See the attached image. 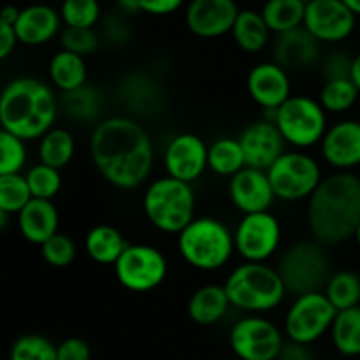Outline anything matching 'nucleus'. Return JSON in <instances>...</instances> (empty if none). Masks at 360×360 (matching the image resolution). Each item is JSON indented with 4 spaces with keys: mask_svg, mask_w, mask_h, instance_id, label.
I'll use <instances>...</instances> for the list:
<instances>
[{
    "mask_svg": "<svg viewBox=\"0 0 360 360\" xmlns=\"http://www.w3.org/2000/svg\"><path fill=\"white\" fill-rule=\"evenodd\" d=\"M320 153L323 162L340 172H352L360 165V122L340 120L327 129Z\"/></svg>",
    "mask_w": 360,
    "mask_h": 360,
    "instance_id": "nucleus-18",
    "label": "nucleus"
},
{
    "mask_svg": "<svg viewBox=\"0 0 360 360\" xmlns=\"http://www.w3.org/2000/svg\"><path fill=\"white\" fill-rule=\"evenodd\" d=\"M195 206L193 186L171 176L153 179L144 190V217L164 234L178 236L195 218Z\"/></svg>",
    "mask_w": 360,
    "mask_h": 360,
    "instance_id": "nucleus-6",
    "label": "nucleus"
},
{
    "mask_svg": "<svg viewBox=\"0 0 360 360\" xmlns=\"http://www.w3.org/2000/svg\"><path fill=\"white\" fill-rule=\"evenodd\" d=\"M60 18L65 28H94L101 20L98 0H63Z\"/></svg>",
    "mask_w": 360,
    "mask_h": 360,
    "instance_id": "nucleus-36",
    "label": "nucleus"
},
{
    "mask_svg": "<svg viewBox=\"0 0 360 360\" xmlns=\"http://www.w3.org/2000/svg\"><path fill=\"white\" fill-rule=\"evenodd\" d=\"M178 252L193 269L220 271L236 253L234 232L218 218L195 217L178 234Z\"/></svg>",
    "mask_w": 360,
    "mask_h": 360,
    "instance_id": "nucleus-5",
    "label": "nucleus"
},
{
    "mask_svg": "<svg viewBox=\"0 0 360 360\" xmlns=\"http://www.w3.org/2000/svg\"><path fill=\"white\" fill-rule=\"evenodd\" d=\"M285 288L294 297L311 292H322L330 278V257L327 246L309 239L288 246L276 266Z\"/></svg>",
    "mask_w": 360,
    "mask_h": 360,
    "instance_id": "nucleus-7",
    "label": "nucleus"
},
{
    "mask_svg": "<svg viewBox=\"0 0 360 360\" xmlns=\"http://www.w3.org/2000/svg\"><path fill=\"white\" fill-rule=\"evenodd\" d=\"M60 109L76 122L94 123L102 115V95L97 88L86 83L77 90L62 94Z\"/></svg>",
    "mask_w": 360,
    "mask_h": 360,
    "instance_id": "nucleus-31",
    "label": "nucleus"
},
{
    "mask_svg": "<svg viewBox=\"0 0 360 360\" xmlns=\"http://www.w3.org/2000/svg\"><path fill=\"white\" fill-rule=\"evenodd\" d=\"M359 95L360 91L350 77L323 81L319 94V102L327 115H343L357 104Z\"/></svg>",
    "mask_w": 360,
    "mask_h": 360,
    "instance_id": "nucleus-34",
    "label": "nucleus"
},
{
    "mask_svg": "<svg viewBox=\"0 0 360 360\" xmlns=\"http://www.w3.org/2000/svg\"><path fill=\"white\" fill-rule=\"evenodd\" d=\"M352 58H354V56H348L347 53L343 51L330 53L327 58L322 60L323 81L347 79V77H350Z\"/></svg>",
    "mask_w": 360,
    "mask_h": 360,
    "instance_id": "nucleus-42",
    "label": "nucleus"
},
{
    "mask_svg": "<svg viewBox=\"0 0 360 360\" xmlns=\"http://www.w3.org/2000/svg\"><path fill=\"white\" fill-rule=\"evenodd\" d=\"M58 111L53 88L37 77H16L0 91V127L25 143L39 141L51 130Z\"/></svg>",
    "mask_w": 360,
    "mask_h": 360,
    "instance_id": "nucleus-3",
    "label": "nucleus"
},
{
    "mask_svg": "<svg viewBox=\"0 0 360 360\" xmlns=\"http://www.w3.org/2000/svg\"><path fill=\"white\" fill-rule=\"evenodd\" d=\"M115 276L125 290L144 294L160 287L169 274L167 257L151 245H129L115 266Z\"/></svg>",
    "mask_w": 360,
    "mask_h": 360,
    "instance_id": "nucleus-11",
    "label": "nucleus"
},
{
    "mask_svg": "<svg viewBox=\"0 0 360 360\" xmlns=\"http://www.w3.org/2000/svg\"><path fill=\"white\" fill-rule=\"evenodd\" d=\"M357 16L341 0H308L302 27L320 44H338L354 34Z\"/></svg>",
    "mask_w": 360,
    "mask_h": 360,
    "instance_id": "nucleus-14",
    "label": "nucleus"
},
{
    "mask_svg": "<svg viewBox=\"0 0 360 360\" xmlns=\"http://www.w3.org/2000/svg\"><path fill=\"white\" fill-rule=\"evenodd\" d=\"M232 308L246 315H264L283 304L288 295L276 267L267 262H243L225 278Z\"/></svg>",
    "mask_w": 360,
    "mask_h": 360,
    "instance_id": "nucleus-4",
    "label": "nucleus"
},
{
    "mask_svg": "<svg viewBox=\"0 0 360 360\" xmlns=\"http://www.w3.org/2000/svg\"><path fill=\"white\" fill-rule=\"evenodd\" d=\"M246 90L252 101L271 116L292 97L290 74L274 60L260 62L250 69Z\"/></svg>",
    "mask_w": 360,
    "mask_h": 360,
    "instance_id": "nucleus-16",
    "label": "nucleus"
},
{
    "mask_svg": "<svg viewBox=\"0 0 360 360\" xmlns=\"http://www.w3.org/2000/svg\"><path fill=\"white\" fill-rule=\"evenodd\" d=\"M283 229L271 211L243 214L234 229L236 253L245 262H267L278 253Z\"/></svg>",
    "mask_w": 360,
    "mask_h": 360,
    "instance_id": "nucleus-13",
    "label": "nucleus"
},
{
    "mask_svg": "<svg viewBox=\"0 0 360 360\" xmlns=\"http://www.w3.org/2000/svg\"><path fill=\"white\" fill-rule=\"evenodd\" d=\"M273 53L274 62L280 63L283 69H309L320 60V42L304 27H299L276 35Z\"/></svg>",
    "mask_w": 360,
    "mask_h": 360,
    "instance_id": "nucleus-22",
    "label": "nucleus"
},
{
    "mask_svg": "<svg viewBox=\"0 0 360 360\" xmlns=\"http://www.w3.org/2000/svg\"><path fill=\"white\" fill-rule=\"evenodd\" d=\"M0 129H2V127H0Z\"/></svg>",
    "mask_w": 360,
    "mask_h": 360,
    "instance_id": "nucleus-54",
    "label": "nucleus"
},
{
    "mask_svg": "<svg viewBox=\"0 0 360 360\" xmlns=\"http://www.w3.org/2000/svg\"><path fill=\"white\" fill-rule=\"evenodd\" d=\"M41 255L48 266L55 267V269H65L74 262L77 255L76 243L70 236L56 232L44 245H41Z\"/></svg>",
    "mask_w": 360,
    "mask_h": 360,
    "instance_id": "nucleus-40",
    "label": "nucleus"
},
{
    "mask_svg": "<svg viewBox=\"0 0 360 360\" xmlns=\"http://www.w3.org/2000/svg\"><path fill=\"white\" fill-rule=\"evenodd\" d=\"M90 157L109 185L120 190H136L151 176L155 146L137 120L109 116L91 130Z\"/></svg>",
    "mask_w": 360,
    "mask_h": 360,
    "instance_id": "nucleus-1",
    "label": "nucleus"
},
{
    "mask_svg": "<svg viewBox=\"0 0 360 360\" xmlns=\"http://www.w3.org/2000/svg\"><path fill=\"white\" fill-rule=\"evenodd\" d=\"M48 74L53 86L62 94H67L86 84L88 65L83 56L60 49L49 60Z\"/></svg>",
    "mask_w": 360,
    "mask_h": 360,
    "instance_id": "nucleus-26",
    "label": "nucleus"
},
{
    "mask_svg": "<svg viewBox=\"0 0 360 360\" xmlns=\"http://www.w3.org/2000/svg\"><path fill=\"white\" fill-rule=\"evenodd\" d=\"M239 144L245 153L246 167L267 171L285 153V141L271 120L253 122L239 134Z\"/></svg>",
    "mask_w": 360,
    "mask_h": 360,
    "instance_id": "nucleus-19",
    "label": "nucleus"
},
{
    "mask_svg": "<svg viewBox=\"0 0 360 360\" xmlns=\"http://www.w3.org/2000/svg\"><path fill=\"white\" fill-rule=\"evenodd\" d=\"M354 239H355V243H357V245H359V248H360V224H359L357 231H355V234H354Z\"/></svg>",
    "mask_w": 360,
    "mask_h": 360,
    "instance_id": "nucleus-53",
    "label": "nucleus"
},
{
    "mask_svg": "<svg viewBox=\"0 0 360 360\" xmlns=\"http://www.w3.org/2000/svg\"><path fill=\"white\" fill-rule=\"evenodd\" d=\"M232 304L229 301V295L225 292L224 285L210 283L197 288L188 299V311L190 320L197 326L211 327L217 326L218 322L225 319L231 311Z\"/></svg>",
    "mask_w": 360,
    "mask_h": 360,
    "instance_id": "nucleus-24",
    "label": "nucleus"
},
{
    "mask_svg": "<svg viewBox=\"0 0 360 360\" xmlns=\"http://www.w3.org/2000/svg\"><path fill=\"white\" fill-rule=\"evenodd\" d=\"M62 49L76 53L79 56H88L98 48V35L94 28H65L62 32Z\"/></svg>",
    "mask_w": 360,
    "mask_h": 360,
    "instance_id": "nucleus-41",
    "label": "nucleus"
},
{
    "mask_svg": "<svg viewBox=\"0 0 360 360\" xmlns=\"http://www.w3.org/2000/svg\"><path fill=\"white\" fill-rule=\"evenodd\" d=\"M74 155H76V139L72 132L63 127H53L39 139L37 157L41 164L62 171L72 162Z\"/></svg>",
    "mask_w": 360,
    "mask_h": 360,
    "instance_id": "nucleus-29",
    "label": "nucleus"
},
{
    "mask_svg": "<svg viewBox=\"0 0 360 360\" xmlns=\"http://www.w3.org/2000/svg\"><path fill=\"white\" fill-rule=\"evenodd\" d=\"M239 11L236 0H190L185 23L195 37L218 39L231 34Z\"/></svg>",
    "mask_w": 360,
    "mask_h": 360,
    "instance_id": "nucleus-17",
    "label": "nucleus"
},
{
    "mask_svg": "<svg viewBox=\"0 0 360 360\" xmlns=\"http://www.w3.org/2000/svg\"><path fill=\"white\" fill-rule=\"evenodd\" d=\"M20 13H21L20 7L13 6V4H7V6H4L2 9H0V20L6 21V23L11 25V27H14V23H16L18 18H20Z\"/></svg>",
    "mask_w": 360,
    "mask_h": 360,
    "instance_id": "nucleus-48",
    "label": "nucleus"
},
{
    "mask_svg": "<svg viewBox=\"0 0 360 360\" xmlns=\"http://www.w3.org/2000/svg\"><path fill=\"white\" fill-rule=\"evenodd\" d=\"M127 246H129L127 239L112 225H95L88 231L86 238H84L86 255L101 266H115Z\"/></svg>",
    "mask_w": 360,
    "mask_h": 360,
    "instance_id": "nucleus-25",
    "label": "nucleus"
},
{
    "mask_svg": "<svg viewBox=\"0 0 360 360\" xmlns=\"http://www.w3.org/2000/svg\"><path fill=\"white\" fill-rule=\"evenodd\" d=\"M25 179H27L32 199L53 200L62 188V174H60L58 169L49 167L41 162L32 165L25 172Z\"/></svg>",
    "mask_w": 360,
    "mask_h": 360,
    "instance_id": "nucleus-35",
    "label": "nucleus"
},
{
    "mask_svg": "<svg viewBox=\"0 0 360 360\" xmlns=\"http://www.w3.org/2000/svg\"><path fill=\"white\" fill-rule=\"evenodd\" d=\"M229 345L239 360H278L285 347V334L267 316L246 315L232 326Z\"/></svg>",
    "mask_w": 360,
    "mask_h": 360,
    "instance_id": "nucleus-12",
    "label": "nucleus"
},
{
    "mask_svg": "<svg viewBox=\"0 0 360 360\" xmlns=\"http://www.w3.org/2000/svg\"><path fill=\"white\" fill-rule=\"evenodd\" d=\"M306 0H267L260 9L271 34H285L302 27Z\"/></svg>",
    "mask_w": 360,
    "mask_h": 360,
    "instance_id": "nucleus-30",
    "label": "nucleus"
},
{
    "mask_svg": "<svg viewBox=\"0 0 360 360\" xmlns=\"http://www.w3.org/2000/svg\"><path fill=\"white\" fill-rule=\"evenodd\" d=\"M56 360H91L90 345L81 338H67L56 345Z\"/></svg>",
    "mask_w": 360,
    "mask_h": 360,
    "instance_id": "nucleus-43",
    "label": "nucleus"
},
{
    "mask_svg": "<svg viewBox=\"0 0 360 360\" xmlns=\"http://www.w3.org/2000/svg\"><path fill=\"white\" fill-rule=\"evenodd\" d=\"M118 6L123 14H136L141 13L139 0H118Z\"/></svg>",
    "mask_w": 360,
    "mask_h": 360,
    "instance_id": "nucleus-49",
    "label": "nucleus"
},
{
    "mask_svg": "<svg viewBox=\"0 0 360 360\" xmlns=\"http://www.w3.org/2000/svg\"><path fill=\"white\" fill-rule=\"evenodd\" d=\"M9 218H11L9 213H6L4 210H0V232H2L4 229H7V225H9Z\"/></svg>",
    "mask_w": 360,
    "mask_h": 360,
    "instance_id": "nucleus-52",
    "label": "nucleus"
},
{
    "mask_svg": "<svg viewBox=\"0 0 360 360\" xmlns=\"http://www.w3.org/2000/svg\"><path fill=\"white\" fill-rule=\"evenodd\" d=\"M104 34L109 42H115V44H125V42L130 39V27L123 18L120 16L109 18L104 25Z\"/></svg>",
    "mask_w": 360,
    "mask_h": 360,
    "instance_id": "nucleus-45",
    "label": "nucleus"
},
{
    "mask_svg": "<svg viewBox=\"0 0 360 360\" xmlns=\"http://www.w3.org/2000/svg\"><path fill=\"white\" fill-rule=\"evenodd\" d=\"M185 4V0H139L141 13L151 16H167L176 13Z\"/></svg>",
    "mask_w": 360,
    "mask_h": 360,
    "instance_id": "nucleus-44",
    "label": "nucleus"
},
{
    "mask_svg": "<svg viewBox=\"0 0 360 360\" xmlns=\"http://www.w3.org/2000/svg\"><path fill=\"white\" fill-rule=\"evenodd\" d=\"M329 336L341 355L360 357V306L338 311Z\"/></svg>",
    "mask_w": 360,
    "mask_h": 360,
    "instance_id": "nucleus-32",
    "label": "nucleus"
},
{
    "mask_svg": "<svg viewBox=\"0 0 360 360\" xmlns=\"http://www.w3.org/2000/svg\"><path fill=\"white\" fill-rule=\"evenodd\" d=\"M308 227L313 239L326 246L354 238L360 224V178L354 172L326 176L308 199Z\"/></svg>",
    "mask_w": 360,
    "mask_h": 360,
    "instance_id": "nucleus-2",
    "label": "nucleus"
},
{
    "mask_svg": "<svg viewBox=\"0 0 360 360\" xmlns=\"http://www.w3.org/2000/svg\"><path fill=\"white\" fill-rule=\"evenodd\" d=\"M165 176L193 185L207 171V144L200 136L181 132L167 141L162 153Z\"/></svg>",
    "mask_w": 360,
    "mask_h": 360,
    "instance_id": "nucleus-15",
    "label": "nucleus"
},
{
    "mask_svg": "<svg viewBox=\"0 0 360 360\" xmlns=\"http://www.w3.org/2000/svg\"><path fill=\"white\" fill-rule=\"evenodd\" d=\"M9 360H56V345L41 334H25L11 347Z\"/></svg>",
    "mask_w": 360,
    "mask_h": 360,
    "instance_id": "nucleus-39",
    "label": "nucleus"
},
{
    "mask_svg": "<svg viewBox=\"0 0 360 360\" xmlns=\"http://www.w3.org/2000/svg\"><path fill=\"white\" fill-rule=\"evenodd\" d=\"M32 200L25 174L0 176V210L18 214Z\"/></svg>",
    "mask_w": 360,
    "mask_h": 360,
    "instance_id": "nucleus-38",
    "label": "nucleus"
},
{
    "mask_svg": "<svg viewBox=\"0 0 360 360\" xmlns=\"http://www.w3.org/2000/svg\"><path fill=\"white\" fill-rule=\"evenodd\" d=\"M278 360H315L313 359L311 350L306 345H297V343H285L283 350H281L280 359Z\"/></svg>",
    "mask_w": 360,
    "mask_h": 360,
    "instance_id": "nucleus-47",
    "label": "nucleus"
},
{
    "mask_svg": "<svg viewBox=\"0 0 360 360\" xmlns=\"http://www.w3.org/2000/svg\"><path fill=\"white\" fill-rule=\"evenodd\" d=\"M60 27L62 18L58 11L46 4H32L21 9L13 28L20 44L42 46L56 37Z\"/></svg>",
    "mask_w": 360,
    "mask_h": 360,
    "instance_id": "nucleus-21",
    "label": "nucleus"
},
{
    "mask_svg": "<svg viewBox=\"0 0 360 360\" xmlns=\"http://www.w3.org/2000/svg\"><path fill=\"white\" fill-rule=\"evenodd\" d=\"M232 39L236 46L241 51L260 53L271 41V30L267 28L260 11L253 9H241L238 18L234 21V27L231 30Z\"/></svg>",
    "mask_w": 360,
    "mask_h": 360,
    "instance_id": "nucleus-27",
    "label": "nucleus"
},
{
    "mask_svg": "<svg viewBox=\"0 0 360 360\" xmlns=\"http://www.w3.org/2000/svg\"><path fill=\"white\" fill-rule=\"evenodd\" d=\"M350 79L360 91V51L352 58V70H350Z\"/></svg>",
    "mask_w": 360,
    "mask_h": 360,
    "instance_id": "nucleus-50",
    "label": "nucleus"
},
{
    "mask_svg": "<svg viewBox=\"0 0 360 360\" xmlns=\"http://www.w3.org/2000/svg\"><path fill=\"white\" fill-rule=\"evenodd\" d=\"M16 217L20 234L32 245H44L60 232V214L53 200L32 199Z\"/></svg>",
    "mask_w": 360,
    "mask_h": 360,
    "instance_id": "nucleus-23",
    "label": "nucleus"
},
{
    "mask_svg": "<svg viewBox=\"0 0 360 360\" xmlns=\"http://www.w3.org/2000/svg\"><path fill=\"white\" fill-rule=\"evenodd\" d=\"M341 2H343L355 16H360V0H341Z\"/></svg>",
    "mask_w": 360,
    "mask_h": 360,
    "instance_id": "nucleus-51",
    "label": "nucleus"
},
{
    "mask_svg": "<svg viewBox=\"0 0 360 360\" xmlns=\"http://www.w3.org/2000/svg\"><path fill=\"white\" fill-rule=\"evenodd\" d=\"M323 294L336 311L360 306V276L354 271H336L323 287Z\"/></svg>",
    "mask_w": 360,
    "mask_h": 360,
    "instance_id": "nucleus-33",
    "label": "nucleus"
},
{
    "mask_svg": "<svg viewBox=\"0 0 360 360\" xmlns=\"http://www.w3.org/2000/svg\"><path fill=\"white\" fill-rule=\"evenodd\" d=\"M229 199L241 214L262 213L273 207L276 195L266 171L245 167L229 179Z\"/></svg>",
    "mask_w": 360,
    "mask_h": 360,
    "instance_id": "nucleus-20",
    "label": "nucleus"
},
{
    "mask_svg": "<svg viewBox=\"0 0 360 360\" xmlns=\"http://www.w3.org/2000/svg\"><path fill=\"white\" fill-rule=\"evenodd\" d=\"M16 44L18 39L16 34H14V28L7 25L6 21L0 20V60H6L14 51Z\"/></svg>",
    "mask_w": 360,
    "mask_h": 360,
    "instance_id": "nucleus-46",
    "label": "nucleus"
},
{
    "mask_svg": "<svg viewBox=\"0 0 360 360\" xmlns=\"http://www.w3.org/2000/svg\"><path fill=\"white\" fill-rule=\"evenodd\" d=\"M266 118L276 125L285 144L292 150L306 151L313 146H320L329 129L327 112L320 105L319 98L309 95H292Z\"/></svg>",
    "mask_w": 360,
    "mask_h": 360,
    "instance_id": "nucleus-8",
    "label": "nucleus"
},
{
    "mask_svg": "<svg viewBox=\"0 0 360 360\" xmlns=\"http://www.w3.org/2000/svg\"><path fill=\"white\" fill-rule=\"evenodd\" d=\"M245 167V153L238 137H218L207 144V169L217 176L231 179Z\"/></svg>",
    "mask_w": 360,
    "mask_h": 360,
    "instance_id": "nucleus-28",
    "label": "nucleus"
},
{
    "mask_svg": "<svg viewBox=\"0 0 360 360\" xmlns=\"http://www.w3.org/2000/svg\"><path fill=\"white\" fill-rule=\"evenodd\" d=\"M27 143L14 134L0 129V176L21 174L27 165Z\"/></svg>",
    "mask_w": 360,
    "mask_h": 360,
    "instance_id": "nucleus-37",
    "label": "nucleus"
},
{
    "mask_svg": "<svg viewBox=\"0 0 360 360\" xmlns=\"http://www.w3.org/2000/svg\"><path fill=\"white\" fill-rule=\"evenodd\" d=\"M336 313L323 292L297 295L285 311L281 329L290 343L311 347L329 334Z\"/></svg>",
    "mask_w": 360,
    "mask_h": 360,
    "instance_id": "nucleus-10",
    "label": "nucleus"
},
{
    "mask_svg": "<svg viewBox=\"0 0 360 360\" xmlns=\"http://www.w3.org/2000/svg\"><path fill=\"white\" fill-rule=\"evenodd\" d=\"M266 172L274 195L283 202L308 200L323 179L320 162L301 150H287Z\"/></svg>",
    "mask_w": 360,
    "mask_h": 360,
    "instance_id": "nucleus-9",
    "label": "nucleus"
}]
</instances>
